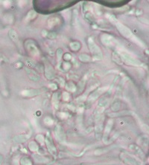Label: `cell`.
Returning a JSON list of instances; mask_svg holds the SVG:
<instances>
[{
  "mask_svg": "<svg viewBox=\"0 0 149 165\" xmlns=\"http://www.w3.org/2000/svg\"><path fill=\"white\" fill-rule=\"evenodd\" d=\"M119 30L122 33V34L125 35V36H127V37H128V36H130V35H131V33H130V31H129L127 28H125L124 26H122V25H120L119 26Z\"/></svg>",
  "mask_w": 149,
  "mask_h": 165,
  "instance_id": "cell-1",
  "label": "cell"
}]
</instances>
